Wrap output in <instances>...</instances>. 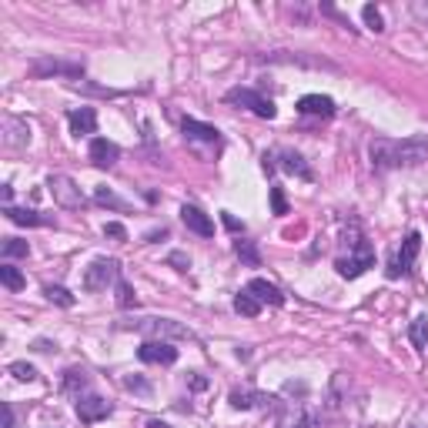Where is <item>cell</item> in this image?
Here are the masks:
<instances>
[{"label": "cell", "instance_id": "1", "mask_svg": "<svg viewBox=\"0 0 428 428\" xmlns=\"http://www.w3.org/2000/svg\"><path fill=\"white\" fill-rule=\"evenodd\" d=\"M368 157H372V167H378V171L415 167L428 157V137H405V141L378 137V141L368 144Z\"/></svg>", "mask_w": 428, "mask_h": 428}, {"label": "cell", "instance_id": "2", "mask_svg": "<svg viewBox=\"0 0 428 428\" xmlns=\"http://www.w3.org/2000/svg\"><path fill=\"white\" fill-rule=\"evenodd\" d=\"M118 281H121V264L114 258H94L84 271V291H108Z\"/></svg>", "mask_w": 428, "mask_h": 428}, {"label": "cell", "instance_id": "3", "mask_svg": "<svg viewBox=\"0 0 428 428\" xmlns=\"http://www.w3.org/2000/svg\"><path fill=\"white\" fill-rule=\"evenodd\" d=\"M335 268H338L341 278H362L368 268H375V248L368 241H355L352 254H348V258H338Z\"/></svg>", "mask_w": 428, "mask_h": 428}, {"label": "cell", "instance_id": "4", "mask_svg": "<svg viewBox=\"0 0 428 428\" xmlns=\"http://www.w3.org/2000/svg\"><path fill=\"white\" fill-rule=\"evenodd\" d=\"M228 100H231V104H241V108H248L251 114L264 118V121H271V118L278 114L275 100L264 98V94H258V90H251V88H234V90H228Z\"/></svg>", "mask_w": 428, "mask_h": 428}, {"label": "cell", "instance_id": "5", "mask_svg": "<svg viewBox=\"0 0 428 428\" xmlns=\"http://www.w3.org/2000/svg\"><path fill=\"white\" fill-rule=\"evenodd\" d=\"M131 328H137L141 335H151V341H165V338H194L184 325H177L171 318H144V321H134Z\"/></svg>", "mask_w": 428, "mask_h": 428}, {"label": "cell", "instance_id": "6", "mask_svg": "<svg viewBox=\"0 0 428 428\" xmlns=\"http://www.w3.org/2000/svg\"><path fill=\"white\" fill-rule=\"evenodd\" d=\"M418 251H422V234L418 231H412L405 238V244L395 251V258H392V264H388V278H398V275H408L412 271V264H415Z\"/></svg>", "mask_w": 428, "mask_h": 428}, {"label": "cell", "instance_id": "7", "mask_svg": "<svg viewBox=\"0 0 428 428\" xmlns=\"http://www.w3.org/2000/svg\"><path fill=\"white\" fill-rule=\"evenodd\" d=\"M47 187L54 191V201L61 204V208H71V211H74V208H80V204H84V194H80V187H77L67 174H51V177H47Z\"/></svg>", "mask_w": 428, "mask_h": 428}, {"label": "cell", "instance_id": "8", "mask_svg": "<svg viewBox=\"0 0 428 428\" xmlns=\"http://www.w3.org/2000/svg\"><path fill=\"white\" fill-rule=\"evenodd\" d=\"M278 428H315V415L305 402H278Z\"/></svg>", "mask_w": 428, "mask_h": 428}, {"label": "cell", "instance_id": "9", "mask_svg": "<svg viewBox=\"0 0 428 428\" xmlns=\"http://www.w3.org/2000/svg\"><path fill=\"white\" fill-rule=\"evenodd\" d=\"M137 358L144 365H174L177 362V348L171 341H144L137 348Z\"/></svg>", "mask_w": 428, "mask_h": 428}, {"label": "cell", "instance_id": "10", "mask_svg": "<svg viewBox=\"0 0 428 428\" xmlns=\"http://www.w3.org/2000/svg\"><path fill=\"white\" fill-rule=\"evenodd\" d=\"M108 415H110V402H108V398L94 395V392L77 398V418H80V422L94 425V422H100V418H108Z\"/></svg>", "mask_w": 428, "mask_h": 428}, {"label": "cell", "instance_id": "11", "mask_svg": "<svg viewBox=\"0 0 428 428\" xmlns=\"http://www.w3.org/2000/svg\"><path fill=\"white\" fill-rule=\"evenodd\" d=\"M33 77H51V74H64V77H80L84 64H71V61H54V57H41L31 64Z\"/></svg>", "mask_w": 428, "mask_h": 428}, {"label": "cell", "instance_id": "12", "mask_svg": "<svg viewBox=\"0 0 428 428\" xmlns=\"http://www.w3.org/2000/svg\"><path fill=\"white\" fill-rule=\"evenodd\" d=\"M90 161L98 167H114L121 161V147L114 141H108V137H94L90 141Z\"/></svg>", "mask_w": 428, "mask_h": 428}, {"label": "cell", "instance_id": "13", "mask_svg": "<svg viewBox=\"0 0 428 428\" xmlns=\"http://www.w3.org/2000/svg\"><path fill=\"white\" fill-rule=\"evenodd\" d=\"M228 402H231V408H241V412H248V408L268 405L271 398L264 395V392H258V388H248V385H241V388H231Z\"/></svg>", "mask_w": 428, "mask_h": 428}, {"label": "cell", "instance_id": "14", "mask_svg": "<svg viewBox=\"0 0 428 428\" xmlns=\"http://www.w3.org/2000/svg\"><path fill=\"white\" fill-rule=\"evenodd\" d=\"M181 221L187 224V231H194L201 238H211V234H214V221L201 208H194V204H184V208H181Z\"/></svg>", "mask_w": 428, "mask_h": 428}, {"label": "cell", "instance_id": "15", "mask_svg": "<svg viewBox=\"0 0 428 428\" xmlns=\"http://www.w3.org/2000/svg\"><path fill=\"white\" fill-rule=\"evenodd\" d=\"M4 144H7V147H24V144H31V124L7 114V118H4Z\"/></svg>", "mask_w": 428, "mask_h": 428}, {"label": "cell", "instance_id": "16", "mask_svg": "<svg viewBox=\"0 0 428 428\" xmlns=\"http://www.w3.org/2000/svg\"><path fill=\"white\" fill-rule=\"evenodd\" d=\"M181 131H184L187 141H208V144H218V127H211V124H201L194 118H184L181 121Z\"/></svg>", "mask_w": 428, "mask_h": 428}, {"label": "cell", "instance_id": "17", "mask_svg": "<svg viewBox=\"0 0 428 428\" xmlns=\"http://www.w3.org/2000/svg\"><path fill=\"white\" fill-rule=\"evenodd\" d=\"M248 291H251L254 298H258V301H268V305H285V295H281V291H278L275 285H271V281H264V278H251V281H248Z\"/></svg>", "mask_w": 428, "mask_h": 428}, {"label": "cell", "instance_id": "18", "mask_svg": "<svg viewBox=\"0 0 428 428\" xmlns=\"http://www.w3.org/2000/svg\"><path fill=\"white\" fill-rule=\"evenodd\" d=\"M298 110L301 114H321V118H331L335 114V100L325 98V94H305L298 100Z\"/></svg>", "mask_w": 428, "mask_h": 428}, {"label": "cell", "instance_id": "19", "mask_svg": "<svg viewBox=\"0 0 428 428\" xmlns=\"http://www.w3.org/2000/svg\"><path fill=\"white\" fill-rule=\"evenodd\" d=\"M67 121H71V131L80 137V134H94L98 131V114L94 108H80V110H71L67 114Z\"/></svg>", "mask_w": 428, "mask_h": 428}, {"label": "cell", "instance_id": "20", "mask_svg": "<svg viewBox=\"0 0 428 428\" xmlns=\"http://www.w3.org/2000/svg\"><path fill=\"white\" fill-rule=\"evenodd\" d=\"M4 214H7V221H14V224H24V228H37V224H51V218H44L41 211H31V208H4Z\"/></svg>", "mask_w": 428, "mask_h": 428}, {"label": "cell", "instance_id": "21", "mask_svg": "<svg viewBox=\"0 0 428 428\" xmlns=\"http://www.w3.org/2000/svg\"><path fill=\"white\" fill-rule=\"evenodd\" d=\"M234 311H238V315H244V318H258V315H261V301H258V298H254L251 291L244 288V291H238V295H234Z\"/></svg>", "mask_w": 428, "mask_h": 428}, {"label": "cell", "instance_id": "22", "mask_svg": "<svg viewBox=\"0 0 428 428\" xmlns=\"http://www.w3.org/2000/svg\"><path fill=\"white\" fill-rule=\"evenodd\" d=\"M278 157H281V167H285V171H291V174H298V177H311V167L305 165V157H301V154L298 151H278Z\"/></svg>", "mask_w": 428, "mask_h": 428}, {"label": "cell", "instance_id": "23", "mask_svg": "<svg viewBox=\"0 0 428 428\" xmlns=\"http://www.w3.org/2000/svg\"><path fill=\"white\" fill-rule=\"evenodd\" d=\"M84 388H90L88 372H84V368H67V372H64V392H71V395L80 398Z\"/></svg>", "mask_w": 428, "mask_h": 428}, {"label": "cell", "instance_id": "24", "mask_svg": "<svg viewBox=\"0 0 428 428\" xmlns=\"http://www.w3.org/2000/svg\"><path fill=\"white\" fill-rule=\"evenodd\" d=\"M0 281H4V288H11V291H21V288L27 285V281H24V275L17 271V268H14L11 261L0 264Z\"/></svg>", "mask_w": 428, "mask_h": 428}, {"label": "cell", "instance_id": "25", "mask_svg": "<svg viewBox=\"0 0 428 428\" xmlns=\"http://www.w3.org/2000/svg\"><path fill=\"white\" fill-rule=\"evenodd\" d=\"M0 251H4V258H7V261H11V258H27V254H31V244L21 241V238H4Z\"/></svg>", "mask_w": 428, "mask_h": 428}, {"label": "cell", "instance_id": "26", "mask_svg": "<svg viewBox=\"0 0 428 428\" xmlns=\"http://www.w3.org/2000/svg\"><path fill=\"white\" fill-rule=\"evenodd\" d=\"M408 338L415 348H428V318H415L408 325Z\"/></svg>", "mask_w": 428, "mask_h": 428}, {"label": "cell", "instance_id": "27", "mask_svg": "<svg viewBox=\"0 0 428 428\" xmlns=\"http://www.w3.org/2000/svg\"><path fill=\"white\" fill-rule=\"evenodd\" d=\"M94 201L98 204H104V208H114V211H127V201H121L114 191H108V187H98L94 191Z\"/></svg>", "mask_w": 428, "mask_h": 428}, {"label": "cell", "instance_id": "28", "mask_svg": "<svg viewBox=\"0 0 428 428\" xmlns=\"http://www.w3.org/2000/svg\"><path fill=\"white\" fill-rule=\"evenodd\" d=\"M234 251H238V258H241L244 264H251V268H258V264H261V258H258V248H254L251 241H238V244H234Z\"/></svg>", "mask_w": 428, "mask_h": 428}, {"label": "cell", "instance_id": "29", "mask_svg": "<svg viewBox=\"0 0 428 428\" xmlns=\"http://www.w3.org/2000/svg\"><path fill=\"white\" fill-rule=\"evenodd\" d=\"M44 295L51 298V301H57V305H64V308L74 305V295H71L67 288H61V285H47V288H44Z\"/></svg>", "mask_w": 428, "mask_h": 428}, {"label": "cell", "instance_id": "30", "mask_svg": "<svg viewBox=\"0 0 428 428\" xmlns=\"http://www.w3.org/2000/svg\"><path fill=\"white\" fill-rule=\"evenodd\" d=\"M362 17H365V24L372 27V31H385V21H382V11L375 7V4H365L362 7Z\"/></svg>", "mask_w": 428, "mask_h": 428}, {"label": "cell", "instance_id": "31", "mask_svg": "<svg viewBox=\"0 0 428 428\" xmlns=\"http://www.w3.org/2000/svg\"><path fill=\"white\" fill-rule=\"evenodd\" d=\"M11 375L17 378V382H33V378H37V368H33V365H27V362H14L11 365Z\"/></svg>", "mask_w": 428, "mask_h": 428}, {"label": "cell", "instance_id": "32", "mask_svg": "<svg viewBox=\"0 0 428 428\" xmlns=\"http://www.w3.org/2000/svg\"><path fill=\"white\" fill-rule=\"evenodd\" d=\"M118 305H121V308L137 305V298H134V291H131V285H127V281H118Z\"/></svg>", "mask_w": 428, "mask_h": 428}, {"label": "cell", "instance_id": "33", "mask_svg": "<svg viewBox=\"0 0 428 428\" xmlns=\"http://www.w3.org/2000/svg\"><path fill=\"white\" fill-rule=\"evenodd\" d=\"M271 208H275V214H288V201L281 187H271Z\"/></svg>", "mask_w": 428, "mask_h": 428}, {"label": "cell", "instance_id": "34", "mask_svg": "<svg viewBox=\"0 0 428 428\" xmlns=\"http://www.w3.org/2000/svg\"><path fill=\"white\" fill-rule=\"evenodd\" d=\"M104 234H108V238H118V241H124V238H127L124 224H118V221H108V224H104Z\"/></svg>", "mask_w": 428, "mask_h": 428}, {"label": "cell", "instance_id": "35", "mask_svg": "<svg viewBox=\"0 0 428 428\" xmlns=\"http://www.w3.org/2000/svg\"><path fill=\"white\" fill-rule=\"evenodd\" d=\"M221 221H224V228H228V231H244L241 221L234 218V214H228V211H221Z\"/></svg>", "mask_w": 428, "mask_h": 428}, {"label": "cell", "instance_id": "36", "mask_svg": "<svg viewBox=\"0 0 428 428\" xmlns=\"http://www.w3.org/2000/svg\"><path fill=\"white\" fill-rule=\"evenodd\" d=\"M11 198H14V187L4 184V187H0V201H4V208H11Z\"/></svg>", "mask_w": 428, "mask_h": 428}, {"label": "cell", "instance_id": "37", "mask_svg": "<svg viewBox=\"0 0 428 428\" xmlns=\"http://www.w3.org/2000/svg\"><path fill=\"white\" fill-rule=\"evenodd\" d=\"M124 385H127V388H137V392H147V382H141V378H124Z\"/></svg>", "mask_w": 428, "mask_h": 428}, {"label": "cell", "instance_id": "38", "mask_svg": "<svg viewBox=\"0 0 428 428\" xmlns=\"http://www.w3.org/2000/svg\"><path fill=\"white\" fill-rule=\"evenodd\" d=\"M171 264H181V271H184V268H187V264H191V258H184V254H171Z\"/></svg>", "mask_w": 428, "mask_h": 428}, {"label": "cell", "instance_id": "39", "mask_svg": "<svg viewBox=\"0 0 428 428\" xmlns=\"http://www.w3.org/2000/svg\"><path fill=\"white\" fill-rule=\"evenodd\" d=\"M4 428H14V408L4 405Z\"/></svg>", "mask_w": 428, "mask_h": 428}, {"label": "cell", "instance_id": "40", "mask_svg": "<svg viewBox=\"0 0 428 428\" xmlns=\"http://www.w3.org/2000/svg\"><path fill=\"white\" fill-rule=\"evenodd\" d=\"M147 428H167L165 422H147Z\"/></svg>", "mask_w": 428, "mask_h": 428}]
</instances>
